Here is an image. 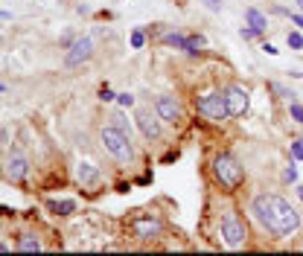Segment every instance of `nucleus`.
I'll return each mask as SVG.
<instances>
[{"label":"nucleus","mask_w":303,"mask_h":256,"mask_svg":"<svg viewBox=\"0 0 303 256\" xmlns=\"http://www.w3.org/2000/svg\"><path fill=\"white\" fill-rule=\"evenodd\" d=\"M300 230V212L291 207L286 198L271 195V224H268V233L277 236V239H286V236H294Z\"/></svg>","instance_id":"nucleus-1"},{"label":"nucleus","mask_w":303,"mask_h":256,"mask_svg":"<svg viewBox=\"0 0 303 256\" xmlns=\"http://www.w3.org/2000/svg\"><path fill=\"white\" fill-rule=\"evenodd\" d=\"M99 140H102L105 151L117 157L120 163H131L134 160V149H131V137H128L126 131H120L117 125H105L99 131Z\"/></svg>","instance_id":"nucleus-2"},{"label":"nucleus","mask_w":303,"mask_h":256,"mask_svg":"<svg viewBox=\"0 0 303 256\" xmlns=\"http://www.w3.org/2000/svg\"><path fill=\"white\" fill-rule=\"evenodd\" d=\"M196 111L204 119L210 122H224L231 111H228V99H224V91H210V93H201L196 99Z\"/></svg>","instance_id":"nucleus-3"},{"label":"nucleus","mask_w":303,"mask_h":256,"mask_svg":"<svg viewBox=\"0 0 303 256\" xmlns=\"http://www.w3.org/2000/svg\"><path fill=\"white\" fill-rule=\"evenodd\" d=\"M213 172H216V181H219L224 189H236L245 178L242 166H239V160H236L233 154H219V157L213 160Z\"/></svg>","instance_id":"nucleus-4"},{"label":"nucleus","mask_w":303,"mask_h":256,"mask_svg":"<svg viewBox=\"0 0 303 256\" xmlns=\"http://www.w3.org/2000/svg\"><path fill=\"white\" fill-rule=\"evenodd\" d=\"M245 239H248V227H245V221H239L233 212H228L224 221H221V242L228 244V247H242Z\"/></svg>","instance_id":"nucleus-5"},{"label":"nucleus","mask_w":303,"mask_h":256,"mask_svg":"<svg viewBox=\"0 0 303 256\" xmlns=\"http://www.w3.org/2000/svg\"><path fill=\"white\" fill-rule=\"evenodd\" d=\"M224 99H228V111L231 116H245L248 114V105H251V93L242 84H228L224 88Z\"/></svg>","instance_id":"nucleus-6"},{"label":"nucleus","mask_w":303,"mask_h":256,"mask_svg":"<svg viewBox=\"0 0 303 256\" xmlns=\"http://www.w3.org/2000/svg\"><path fill=\"white\" fill-rule=\"evenodd\" d=\"M155 111H158V116L163 122H172V125H178L184 119V111H181V105H178L175 96H158L155 99Z\"/></svg>","instance_id":"nucleus-7"},{"label":"nucleus","mask_w":303,"mask_h":256,"mask_svg":"<svg viewBox=\"0 0 303 256\" xmlns=\"http://www.w3.org/2000/svg\"><path fill=\"white\" fill-rule=\"evenodd\" d=\"M91 50H93V41L88 38V35H82V38H76V41L70 44L67 56H64V61H67V67H79L82 61H88V58H91Z\"/></svg>","instance_id":"nucleus-8"},{"label":"nucleus","mask_w":303,"mask_h":256,"mask_svg":"<svg viewBox=\"0 0 303 256\" xmlns=\"http://www.w3.org/2000/svg\"><path fill=\"white\" fill-rule=\"evenodd\" d=\"M134 236L137 239H143V242H149V239H158L161 236V230H163V224H161V219H152V216H146V219H134Z\"/></svg>","instance_id":"nucleus-9"},{"label":"nucleus","mask_w":303,"mask_h":256,"mask_svg":"<svg viewBox=\"0 0 303 256\" xmlns=\"http://www.w3.org/2000/svg\"><path fill=\"white\" fill-rule=\"evenodd\" d=\"M251 212H254V219L259 221V227L268 230V224H271V195H268V192H259V195L251 201Z\"/></svg>","instance_id":"nucleus-10"},{"label":"nucleus","mask_w":303,"mask_h":256,"mask_svg":"<svg viewBox=\"0 0 303 256\" xmlns=\"http://www.w3.org/2000/svg\"><path fill=\"white\" fill-rule=\"evenodd\" d=\"M161 116H152L149 111H137V128L146 134L149 140H161Z\"/></svg>","instance_id":"nucleus-11"},{"label":"nucleus","mask_w":303,"mask_h":256,"mask_svg":"<svg viewBox=\"0 0 303 256\" xmlns=\"http://www.w3.org/2000/svg\"><path fill=\"white\" fill-rule=\"evenodd\" d=\"M29 172V163L23 154H9V160H6V175H9L12 181H23Z\"/></svg>","instance_id":"nucleus-12"},{"label":"nucleus","mask_w":303,"mask_h":256,"mask_svg":"<svg viewBox=\"0 0 303 256\" xmlns=\"http://www.w3.org/2000/svg\"><path fill=\"white\" fill-rule=\"evenodd\" d=\"M76 178H79L82 186H96V184H99V169H96L93 163H79Z\"/></svg>","instance_id":"nucleus-13"},{"label":"nucleus","mask_w":303,"mask_h":256,"mask_svg":"<svg viewBox=\"0 0 303 256\" xmlns=\"http://www.w3.org/2000/svg\"><path fill=\"white\" fill-rule=\"evenodd\" d=\"M245 21H248V26H254L256 32H262V29L268 26V18L259 9H254V6H251V9H245Z\"/></svg>","instance_id":"nucleus-14"},{"label":"nucleus","mask_w":303,"mask_h":256,"mask_svg":"<svg viewBox=\"0 0 303 256\" xmlns=\"http://www.w3.org/2000/svg\"><path fill=\"white\" fill-rule=\"evenodd\" d=\"M50 209H53L56 216H70V212L76 209V201H70V198H64V201H50Z\"/></svg>","instance_id":"nucleus-15"},{"label":"nucleus","mask_w":303,"mask_h":256,"mask_svg":"<svg viewBox=\"0 0 303 256\" xmlns=\"http://www.w3.org/2000/svg\"><path fill=\"white\" fill-rule=\"evenodd\" d=\"M18 250H41V242L35 236H21L18 239Z\"/></svg>","instance_id":"nucleus-16"},{"label":"nucleus","mask_w":303,"mask_h":256,"mask_svg":"<svg viewBox=\"0 0 303 256\" xmlns=\"http://www.w3.org/2000/svg\"><path fill=\"white\" fill-rule=\"evenodd\" d=\"M286 41H289V47H291V50H303V32H297V29H291Z\"/></svg>","instance_id":"nucleus-17"},{"label":"nucleus","mask_w":303,"mask_h":256,"mask_svg":"<svg viewBox=\"0 0 303 256\" xmlns=\"http://www.w3.org/2000/svg\"><path fill=\"white\" fill-rule=\"evenodd\" d=\"M289 114H291V119H294L297 125H303V105L291 102V105H289Z\"/></svg>","instance_id":"nucleus-18"},{"label":"nucleus","mask_w":303,"mask_h":256,"mask_svg":"<svg viewBox=\"0 0 303 256\" xmlns=\"http://www.w3.org/2000/svg\"><path fill=\"white\" fill-rule=\"evenodd\" d=\"M111 119H114V125L120 128V131H126L128 137H131V125H128V122H126V116H123V114H114V116H111Z\"/></svg>","instance_id":"nucleus-19"},{"label":"nucleus","mask_w":303,"mask_h":256,"mask_svg":"<svg viewBox=\"0 0 303 256\" xmlns=\"http://www.w3.org/2000/svg\"><path fill=\"white\" fill-rule=\"evenodd\" d=\"M143 44H146V35H143V29H134V32H131V47H134V50H140Z\"/></svg>","instance_id":"nucleus-20"},{"label":"nucleus","mask_w":303,"mask_h":256,"mask_svg":"<svg viewBox=\"0 0 303 256\" xmlns=\"http://www.w3.org/2000/svg\"><path fill=\"white\" fill-rule=\"evenodd\" d=\"M291 157H294V160H303V140H294V143H291Z\"/></svg>","instance_id":"nucleus-21"},{"label":"nucleus","mask_w":303,"mask_h":256,"mask_svg":"<svg viewBox=\"0 0 303 256\" xmlns=\"http://www.w3.org/2000/svg\"><path fill=\"white\" fill-rule=\"evenodd\" d=\"M99 99H102V102H111V99H117V93L111 91L108 84H102V88H99Z\"/></svg>","instance_id":"nucleus-22"},{"label":"nucleus","mask_w":303,"mask_h":256,"mask_svg":"<svg viewBox=\"0 0 303 256\" xmlns=\"http://www.w3.org/2000/svg\"><path fill=\"white\" fill-rule=\"evenodd\" d=\"M117 102L123 105V108H131V105H134V96H131V93H120V96H117Z\"/></svg>","instance_id":"nucleus-23"},{"label":"nucleus","mask_w":303,"mask_h":256,"mask_svg":"<svg viewBox=\"0 0 303 256\" xmlns=\"http://www.w3.org/2000/svg\"><path fill=\"white\" fill-rule=\"evenodd\" d=\"M239 35H242L245 41H251V38H254V35H259V32H256L254 26H242V29H239Z\"/></svg>","instance_id":"nucleus-24"},{"label":"nucleus","mask_w":303,"mask_h":256,"mask_svg":"<svg viewBox=\"0 0 303 256\" xmlns=\"http://www.w3.org/2000/svg\"><path fill=\"white\" fill-rule=\"evenodd\" d=\"M283 178H286V181H291V184H294V181H297V166H289V169L283 172Z\"/></svg>","instance_id":"nucleus-25"},{"label":"nucleus","mask_w":303,"mask_h":256,"mask_svg":"<svg viewBox=\"0 0 303 256\" xmlns=\"http://www.w3.org/2000/svg\"><path fill=\"white\" fill-rule=\"evenodd\" d=\"M291 23H294V26L303 32V12H291Z\"/></svg>","instance_id":"nucleus-26"},{"label":"nucleus","mask_w":303,"mask_h":256,"mask_svg":"<svg viewBox=\"0 0 303 256\" xmlns=\"http://www.w3.org/2000/svg\"><path fill=\"white\" fill-rule=\"evenodd\" d=\"M262 50H266L268 56H277V53H280V50H277V47H274V44H266V47H262Z\"/></svg>","instance_id":"nucleus-27"},{"label":"nucleus","mask_w":303,"mask_h":256,"mask_svg":"<svg viewBox=\"0 0 303 256\" xmlns=\"http://www.w3.org/2000/svg\"><path fill=\"white\" fill-rule=\"evenodd\" d=\"M204 3H207L210 9H221V0H204Z\"/></svg>","instance_id":"nucleus-28"},{"label":"nucleus","mask_w":303,"mask_h":256,"mask_svg":"<svg viewBox=\"0 0 303 256\" xmlns=\"http://www.w3.org/2000/svg\"><path fill=\"white\" fill-rule=\"evenodd\" d=\"M294 6H297V9L303 12V0H294Z\"/></svg>","instance_id":"nucleus-29"},{"label":"nucleus","mask_w":303,"mask_h":256,"mask_svg":"<svg viewBox=\"0 0 303 256\" xmlns=\"http://www.w3.org/2000/svg\"><path fill=\"white\" fill-rule=\"evenodd\" d=\"M6 250H9V247H6V244L0 242V253H6Z\"/></svg>","instance_id":"nucleus-30"},{"label":"nucleus","mask_w":303,"mask_h":256,"mask_svg":"<svg viewBox=\"0 0 303 256\" xmlns=\"http://www.w3.org/2000/svg\"><path fill=\"white\" fill-rule=\"evenodd\" d=\"M0 18H9V12H3V9H0Z\"/></svg>","instance_id":"nucleus-31"},{"label":"nucleus","mask_w":303,"mask_h":256,"mask_svg":"<svg viewBox=\"0 0 303 256\" xmlns=\"http://www.w3.org/2000/svg\"><path fill=\"white\" fill-rule=\"evenodd\" d=\"M0 93H6V84H3V81H0Z\"/></svg>","instance_id":"nucleus-32"},{"label":"nucleus","mask_w":303,"mask_h":256,"mask_svg":"<svg viewBox=\"0 0 303 256\" xmlns=\"http://www.w3.org/2000/svg\"><path fill=\"white\" fill-rule=\"evenodd\" d=\"M297 195H300V198H303V186H297Z\"/></svg>","instance_id":"nucleus-33"},{"label":"nucleus","mask_w":303,"mask_h":256,"mask_svg":"<svg viewBox=\"0 0 303 256\" xmlns=\"http://www.w3.org/2000/svg\"><path fill=\"white\" fill-rule=\"evenodd\" d=\"M0 44H3V35H0Z\"/></svg>","instance_id":"nucleus-34"}]
</instances>
